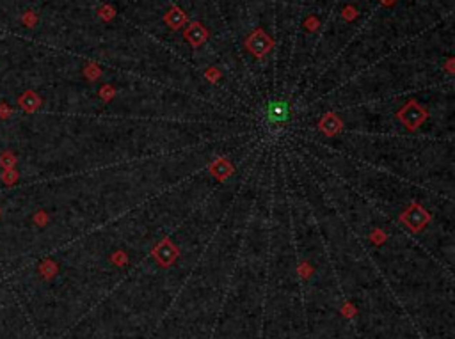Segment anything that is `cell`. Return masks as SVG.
<instances>
[{
  "label": "cell",
  "mask_w": 455,
  "mask_h": 339,
  "mask_svg": "<svg viewBox=\"0 0 455 339\" xmlns=\"http://www.w3.org/2000/svg\"><path fill=\"white\" fill-rule=\"evenodd\" d=\"M43 100L34 92V91H25L22 96H18V105L20 109L25 110L27 114H34L39 107H41Z\"/></svg>",
  "instance_id": "obj_1"
},
{
  "label": "cell",
  "mask_w": 455,
  "mask_h": 339,
  "mask_svg": "<svg viewBox=\"0 0 455 339\" xmlns=\"http://www.w3.org/2000/svg\"><path fill=\"white\" fill-rule=\"evenodd\" d=\"M267 118H269L270 123H285L290 118L288 103H285V101H274V103H270Z\"/></svg>",
  "instance_id": "obj_2"
},
{
  "label": "cell",
  "mask_w": 455,
  "mask_h": 339,
  "mask_svg": "<svg viewBox=\"0 0 455 339\" xmlns=\"http://www.w3.org/2000/svg\"><path fill=\"white\" fill-rule=\"evenodd\" d=\"M16 162H18V158L14 156L13 151H4V153L0 154V167H2V171H9V169H14Z\"/></svg>",
  "instance_id": "obj_3"
},
{
  "label": "cell",
  "mask_w": 455,
  "mask_h": 339,
  "mask_svg": "<svg viewBox=\"0 0 455 339\" xmlns=\"http://www.w3.org/2000/svg\"><path fill=\"white\" fill-rule=\"evenodd\" d=\"M20 174L18 171H14V169H9V171H2V174H0V181L4 183L5 186H13L16 181H18Z\"/></svg>",
  "instance_id": "obj_4"
},
{
  "label": "cell",
  "mask_w": 455,
  "mask_h": 339,
  "mask_svg": "<svg viewBox=\"0 0 455 339\" xmlns=\"http://www.w3.org/2000/svg\"><path fill=\"white\" fill-rule=\"evenodd\" d=\"M22 23L25 25V27H34L37 23V16L34 11H27V13L22 16Z\"/></svg>",
  "instance_id": "obj_5"
},
{
  "label": "cell",
  "mask_w": 455,
  "mask_h": 339,
  "mask_svg": "<svg viewBox=\"0 0 455 339\" xmlns=\"http://www.w3.org/2000/svg\"><path fill=\"white\" fill-rule=\"evenodd\" d=\"M11 116H13V109L5 101H2L0 103V119H9Z\"/></svg>",
  "instance_id": "obj_6"
},
{
  "label": "cell",
  "mask_w": 455,
  "mask_h": 339,
  "mask_svg": "<svg viewBox=\"0 0 455 339\" xmlns=\"http://www.w3.org/2000/svg\"><path fill=\"white\" fill-rule=\"evenodd\" d=\"M34 222H36L37 226H45V222H46L45 212H37L36 215H34Z\"/></svg>",
  "instance_id": "obj_7"
},
{
  "label": "cell",
  "mask_w": 455,
  "mask_h": 339,
  "mask_svg": "<svg viewBox=\"0 0 455 339\" xmlns=\"http://www.w3.org/2000/svg\"><path fill=\"white\" fill-rule=\"evenodd\" d=\"M0 217H2V210H0Z\"/></svg>",
  "instance_id": "obj_8"
}]
</instances>
